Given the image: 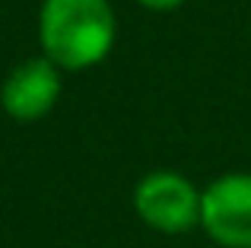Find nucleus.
I'll return each mask as SVG.
<instances>
[{
    "label": "nucleus",
    "instance_id": "f257e3e1",
    "mask_svg": "<svg viewBox=\"0 0 251 248\" xmlns=\"http://www.w3.org/2000/svg\"><path fill=\"white\" fill-rule=\"evenodd\" d=\"M38 32L51 64L83 70L111 51L115 16L108 0H45Z\"/></svg>",
    "mask_w": 251,
    "mask_h": 248
},
{
    "label": "nucleus",
    "instance_id": "7ed1b4c3",
    "mask_svg": "<svg viewBox=\"0 0 251 248\" xmlns=\"http://www.w3.org/2000/svg\"><path fill=\"white\" fill-rule=\"evenodd\" d=\"M201 229L223 248H251V175L229 172L201 194Z\"/></svg>",
    "mask_w": 251,
    "mask_h": 248
},
{
    "label": "nucleus",
    "instance_id": "39448f33",
    "mask_svg": "<svg viewBox=\"0 0 251 248\" xmlns=\"http://www.w3.org/2000/svg\"><path fill=\"white\" fill-rule=\"evenodd\" d=\"M143 6H150V10H172V6H178L181 0H140Z\"/></svg>",
    "mask_w": 251,
    "mask_h": 248
},
{
    "label": "nucleus",
    "instance_id": "f03ea898",
    "mask_svg": "<svg viewBox=\"0 0 251 248\" xmlns=\"http://www.w3.org/2000/svg\"><path fill=\"white\" fill-rule=\"evenodd\" d=\"M134 210L153 232L184 236L201 226V191L178 172H150L134 188Z\"/></svg>",
    "mask_w": 251,
    "mask_h": 248
},
{
    "label": "nucleus",
    "instance_id": "20e7f679",
    "mask_svg": "<svg viewBox=\"0 0 251 248\" xmlns=\"http://www.w3.org/2000/svg\"><path fill=\"white\" fill-rule=\"evenodd\" d=\"M61 93V80L51 61L38 57V61H25L10 74L3 86V108L19 121H35L48 115Z\"/></svg>",
    "mask_w": 251,
    "mask_h": 248
}]
</instances>
